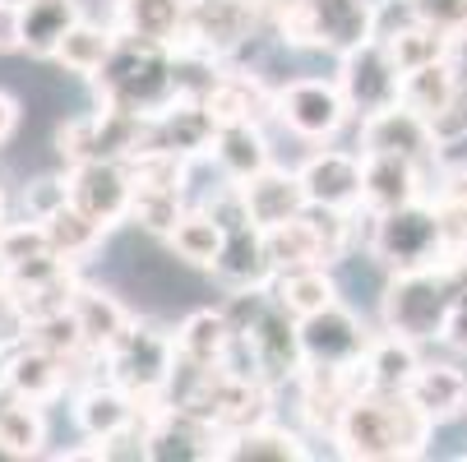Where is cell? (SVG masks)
<instances>
[{"instance_id":"603a6c76","label":"cell","mask_w":467,"mask_h":462,"mask_svg":"<svg viewBox=\"0 0 467 462\" xmlns=\"http://www.w3.org/2000/svg\"><path fill=\"white\" fill-rule=\"evenodd\" d=\"M310 19H315V42L338 56L375 37L370 0H310Z\"/></svg>"},{"instance_id":"681fc988","label":"cell","mask_w":467,"mask_h":462,"mask_svg":"<svg viewBox=\"0 0 467 462\" xmlns=\"http://www.w3.org/2000/svg\"><path fill=\"white\" fill-rule=\"evenodd\" d=\"M15 129H19V102L10 93H0V149L15 139Z\"/></svg>"},{"instance_id":"7bdbcfd3","label":"cell","mask_w":467,"mask_h":462,"mask_svg":"<svg viewBox=\"0 0 467 462\" xmlns=\"http://www.w3.org/2000/svg\"><path fill=\"white\" fill-rule=\"evenodd\" d=\"M417 10V19L453 33V37H467V0H408Z\"/></svg>"},{"instance_id":"4fadbf2b","label":"cell","mask_w":467,"mask_h":462,"mask_svg":"<svg viewBox=\"0 0 467 462\" xmlns=\"http://www.w3.org/2000/svg\"><path fill=\"white\" fill-rule=\"evenodd\" d=\"M213 139H218V120L204 102L194 98H176L171 107H162L158 116H144V149H158V153H176V158H199V153H213Z\"/></svg>"},{"instance_id":"277c9868","label":"cell","mask_w":467,"mask_h":462,"mask_svg":"<svg viewBox=\"0 0 467 462\" xmlns=\"http://www.w3.org/2000/svg\"><path fill=\"white\" fill-rule=\"evenodd\" d=\"M366 213H370V209H366ZM366 245H370L375 263H384L389 273L435 269V263L449 259V241H444L440 209L426 204V200H412V204L389 209V213H370Z\"/></svg>"},{"instance_id":"2e32d148","label":"cell","mask_w":467,"mask_h":462,"mask_svg":"<svg viewBox=\"0 0 467 462\" xmlns=\"http://www.w3.org/2000/svg\"><path fill=\"white\" fill-rule=\"evenodd\" d=\"M361 153H403V158H412L431 171L440 139H435V129L421 111L393 102L375 116H361Z\"/></svg>"},{"instance_id":"ba28073f","label":"cell","mask_w":467,"mask_h":462,"mask_svg":"<svg viewBox=\"0 0 467 462\" xmlns=\"http://www.w3.org/2000/svg\"><path fill=\"white\" fill-rule=\"evenodd\" d=\"M259 28H264V15H259L254 0H190V24H185L181 46L199 51V56H213V60H227Z\"/></svg>"},{"instance_id":"d4e9b609","label":"cell","mask_w":467,"mask_h":462,"mask_svg":"<svg viewBox=\"0 0 467 462\" xmlns=\"http://www.w3.org/2000/svg\"><path fill=\"white\" fill-rule=\"evenodd\" d=\"M75 319H79V334H84V347L102 361L120 338H125V328L135 323L130 319V310L111 296V292H102V287H84L79 282V292H75Z\"/></svg>"},{"instance_id":"f35d334b","label":"cell","mask_w":467,"mask_h":462,"mask_svg":"<svg viewBox=\"0 0 467 462\" xmlns=\"http://www.w3.org/2000/svg\"><path fill=\"white\" fill-rule=\"evenodd\" d=\"M181 218H185V190H171V185H135L130 222H140V227L153 231V236H171Z\"/></svg>"},{"instance_id":"60d3db41","label":"cell","mask_w":467,"mask_h":462,"mask_svg":"<svg viewBox=\"0 0 467 462\" xmlns=\"http://www.w3.org/2000/svg\"><path fill=\"white\" fill-rule=\"evenodd\" d=\"M37 254H51V236L42 222H10L5 236H0V269H15V263H28Z\"/></svg>"},{"instance_id":"1f68e13d","label":"cell","mask_w":467,"mask_h":462,"mask_svg":"<svg viewBox=\"0 0 467 462\" xmlns=\"http://www.w3.org/2000/svg\"><path fill=\"white\" fill-rule=\"evenodd\" d=\"M223 457H232V462H301L306 444H301V435L264 421V426H250L241 435H227Z\"/></svg>"},{"instance_id":"44dd1931","label":"cell","mask_w":467,"mask_h":462,"mask_svg":"<svg viewBox=\"0 0 467 462\" xmlns=\"http://www.w3.org/2000/svg\"><path fill=\"white\" fill-rule=\"evenodd\" d=\"M204 107L213 111L218 125H236V120L264 125L269 116H278V93L264 84L259 75H250V70H227V65H223V75H218L213 93L204 98Z\"/></svg>"},{"instance_id":"83f0119b","label":"cell","mask_w":467,"mask_h":462,"mask_svg":"<svg viewBox=\"0 0 467 462\" xmlns=\"http://www.w3.org/2000/svg\"><path fill=\"white\" fill-rule=\"evenodd\" d=\"M0 444L10 448V457H37L47 444L42 403L19 398L10 384H0Z\"/></svg>"},{"instance_id":"7402d4cb","label":"cell","mask_w":467,"mask_h":462,"mask_svg":"<svg viewBox=\"0 0 467 462\" xmlns=\"http://www.w3.org/2000/svg\"><path fill=\"white\" fill-rule=\"evenodd\" d=\"M185 24H190V0H111V28L125 37L181 46Z\"/></svg>"},{"instance_id":"8fae6325","label":"cell","mask_w":467,"mask_h":462,"mask_svg":"<svg viewBox=\"0 0 467 462\" xmlns=\"http://www.w3.org/2000/svg\"><path fill=\"white\" fill-rule=\"evenodd\" d=\"M70 204L84 209L98 227H116L130 218V204H135V176H130V162H75L70 167Z\"/></svg>"},{"instance_id":"e0dca14e","label":"cell","mask_w":467,"mask_h":462,"mask_svg":"<svg viewBox=\"0 0 467 462\" xmlns=\"http://www.w3.org/2000/svg\"><path fill=\"white\" fill-rule=\"evenodd\" d=\"M236 185H241V200H245L250 222L264 227V231L278 227V222H292V218H301L310 209L301 176L283 171V167H264V171H254V176H245Z\"/></svg>"},{"instance_id":"9a60e30c","label":"cell","mask_w":467,"mask_h":462,"mask_svg":"<svg viewBox=\"0 0 467 462\" xmlns=\"http://www.w3.org/2000/svg\"><path fill=\"white\" fill-rule=\"evenodd\" d=\"M301 185H306V200L324 204V209H361V194H366V153H348V149H319L301 162Z\"/></svg>"},{"instance_id":"ab89813d","label":"cell","mask_w":467,"mask_h":462,"mask_svg":"<svg viewBox=\"0 0 467 462\" xmlns=\"http://www.w3.org/2000/svg\"><path fill=\"white\" fill-rule=\"evenodd\" d=\"M28 343H37V347H47V352L65 356V361H98V356L84 347V334H79L75 310H56V314H47V319H33V323H28Z\"/></svg>"},{"instance_id":"cb8c5ba5","label":"cell","mask_w":467,"mask_h":462,"mask_svg":"<svg viewBox=\"0 0 467 462\" xmlns=\"http://www.w3.org/2000/svg\"><path fill=\"white\" fill-rule=\"evenodd\" d=\"M408 398L431 416V426L458 421L467 412V375L444 361H421V370L408 384Z\"/></svg>"},{"instance_id":"7a4b0ae2","label":"cell","mask_w":467,"mask_h":462,"mask_svg":"<svg viewBox=\"0 0 467 462\" xmlns=\"http://www.w3.org/2000/svg\"><path fill=\"white\" fill-rule=\"evenodd\" d=\"M426 439H431V416L408 393H384V388H366L361 398H352L338 430H333V444L343 457H366V462L421 457Z\"/></svg>"},{"instance_id":"f6af8a7d","label":"cell","mask_w":467,"mask_h":462,"mask_svg":"<svg viewBox=\"0 0 467 462\" xmlns=\"http://www.w3.org/2000/svg\"><path fill=\"white\" fill-rule=\"evenodd\" d=\"M28 338V314H24V305L15 301V292H10V282L0 278V347H19Z\"/></svg>"},{"instance_id":"9c48e42d","label":"cell","mask_w":467,"mask_h":462,"mask_svg":"<svg viewBox=\"0 0 467 462\" xmlns=\"http://www.w3.org/2000/svg\"><path fill=\"white\" fill-rule=\"evenodd\" d=\"M338 88H343V98L357 116H375V111H384L403 98V70H398L393 51L379 37H370V42L343 51Z\"/></svg>"},{"instance_id":"ac0fdd59","label":"cell","mask_w":467,"mask_h":462,"mask_svg":"<svg viewBox=\"0 0 467 462\" xmlns=\"http://www.w3.org/2000/svg\"><path fill=\"white\" fill-rule=\"evenodd\" d=\"M70 370H75V361H65V356H56V352H47V347H37V343H19V347H10V361H5V384L19 393V398H28V403H56L65 388H70Z\"/></svg>"},{"instance_id":"d6986e66","label":"cell","mask_w":467,"mask_h":462,"mask_svg":"<svg viewBox=\"0 0 467 462\" xmlns=\"http://www.w3.org/2000/svg\"><path fill=\"white\" fill-rule=\"evenodd\" d=\"M149 407L135 398V393H125L116 379H93L79 398H75V421L79 430L93 439V444H107L111 435L130 430Z\"/></svg>"},{"instance_id":"5b68a950","label":"cell","mask_w":467,"mask_h":462,"mask_svg":"<svg viewBox=\"0 0 467 462\" xmlns=\"http://www.w3.org/2000/svg\"><path fill=\"white\" fill-rule=\"evenodd\" d=\"M453 305H458V296H453L449 269L435 263V269L393 273V282L384 287L379 314H384V328H393V334H403L412 343H435V338H444Z\"/></svg>"},{"instance_id":"5bb4252c","label":"cell","mask_w":467,"mask_h":462,"mask_svg":"<svg viewBox=\"0 0 467 462\" xmlns=\"http://www.w3.org/2000/svg\"><path fill=\"white\" fill-rule=\"evenodd\" d=\"M348 98L338 84L328 79H292L278 93V120L301 139H328L338 135V125L348 120Z\"/></svg>"},{"instance_id":"7c38bea8","label":"cell","mask_w":467,"mask_h":462,"mask_svg":"<svg viewBox=\"0 0 467 462\" xmlns=\"http://www.w3.org/2000/svg\"><path fill=\"white\" fill-rule=\"evenodd\" d=\"M370 343L375 338L366 334V323L338 301L301 319L306 365H357V361H366Z\"/></svg>"},{"instance_id":"e575fe53","label":"cell","mask_w":467,"mask_h":462,"mask_svg":"<svg viewBox=\"0 0 467 462\" xmlns=\"http://www.w3.org/2000/svg\"><path fill=\"white\" fill-rule=\"evenodd\" d=\"M458 84H462V70L453 60H435V65H421V70H408L403 75V107H412V111H421L426 120H435L444 107H449V98L458 93Z\"/></svg>"},{"instance_id":"f546056e","label":"cell","mask_w":467,"mask_h":462,"mask_svg":"<svg viewBox=\"0 0 467 462\" xmlns=\"http://www.w3.org/2000/svg\"><path fill=\"white\" fill-rule=\"evenodd\" d=\"M366 370H370V388H384V393H408L412 375L421 370L417 343L389 328L384 338H375V343H370V352H366Z\"/></svg>"},{"instance_id":"6da1fadb","label":"cell","mask_w":467,"mask_h":462,"mask_svg":"<svg viewBox=\"0 0 467 462\" xmlns=\"http://www.w3.org/2000/svg\"><path fill=\"white\" fill-rule=\"evenodd\" d=\"M223 310L232 319L227 365L236 375L264 379L269 388L301 379V370H306L301 319L274 296V287H236V296Z\"/></svg>"},{"instance_id":"f1b7e54d","label":"cell","mask_w":467,"mask_h":462,"mask_svg":"<svg viewBox=\"0 0 467 462\" xmlns=\"http://www.w3.org/2000/svg\"><path fill=\"white\" fill-rule=\"evenodd\" d=\"M213 158L218 167L232 176V180H245L269 162V139H264V129L254 120H236V125H218V139H213Z\"/></svg>"},{"instance_id":"b9f144b4","label":"cell","mask_w":467,"mask_h":462,"mask_svg":"<svg viewBox=\"0 0 467 462\" xmlns=\"http://www.w3.org/2000/svg\"><path fill=\"white\" fill-rule=\"evenodd\" d=\"M60 204H70V180L47 176V180H33V185L24 190V209H28L33 222H47Z\"/></svg>"},{"instance_id":"484cf974","label":"cell","mask_w":467,"mask_h":462,"mask_svg":"<svg viewBox=\"0 0 467 462\" xmlns=\"http://www.w3.org/2000/svg\"><path fill=\"white\" fill-rule=\"evenodd\" d=\"M19 19H24V51L37 60H56L65 33L84 19V10L79 0H19Z\"/></svg>"},{"instance_id":"d590c367","label":"cell","mask_w":467,"mask_h":462,"mask_svg":"<svg viewBox=\"0 0 467 462\" xmlns=\"http://www.w3.org/2000/svg\"><path fill=\"white\" fill-rule=\"evenodd\" d=\"M116 42H120V33H116V28H102V24H88V19H79L70 33H65V42H60L56 60H60L70 75H84V79H93V75L102 70V65H107V56L116 51Z\"/></svg>"},{"instance_id":"836d02e7","label":"cell","mask_w":467,"mask_h":462,"mask_svg":"<svg viewBox=\"0 0 467 462\" xmlns=\"http://www.w3.org/2000/svg\"><path fill=\"white\" fill-rule=\"evenodd\" d=\"M264 236H269V259H274L278 273H287V269H315V263H324V269H328L310 213H301V218H292V222H278V227H269ZM278 273H274V278H278Z\"/></svg>"},{"instance_id":"8d00e7d4","label":"cell","mask_w":467,"mask_h":462,"mask_svg":"<svg viewBox=\"0 0 467 462\" xmlns=\"http://www.w3.org/2000/svg\"><path fill=\"white\" fill-rule=\"evenodd\" d=\"M269 287H274V296H278L296 319H306V314H315V310H324V305L338 301V282L328 278L324 263H315V269H287V273H278Z\"/></svg>"},{"instance_id":"d6a6232c","label":"cell","mask_w":467,"mask_h":462,"mask_svg":"<svg viewBox=\"0 0 467 462\" xmlns=\"http://www.w3.org/2000/svg\"><path fill=\"white\" fill-rule=\"evenodd\" d=\"M171 241V250L185 259V263H194V269H218V259H223V241H227V231H223V222L209 213V209H185V218L176 222V231L167 236Z\"/></svg>"},{"instance_id":"4dcf8cb0","label":"cell","mask_w":467,"mask_h":462,"mask_svg":"<svg viewBox=\"0 0 467 462\" xmlns=\"http://www.w3.org/2000/svg\"><path fill=\"white\" fill-rule=\"evenodd\" d=\"M453 33H444V28H435V24H426V19H408L398 33H389L384 37V46L393 51V60H398V70H421V65H435V60H453Z\"/></svg>"},{"instance_id":"7dc6e473","label":"cell","mask_w":467,"mask_h":462,"mask_svg":"<svg viewBox=\"0 0 467 462\" xmlns=\"http://www.w3.org/2000/svg\"><path fill=\"white\" fill-rule=\"evenodd\" d=\"M440 204H453V209H467V167H449L440 176V190H435Z\"/></svg>"},{"instance_id":"bcb514c9","label":"cell","mask_w":467,"mask_h":462,"mask_svg":"<svg viewBox=\"0 0 467 462\" xmlns=\"http://www.w3.org/2000/svg\"><path fill=\"white\" fill-rule=\"evenodd\" d=\"M0 51H24V19H19V0H0Z\"/></svg>"},{"instance_id":"8992f818","label":"cell","mask_w":467,"mask_h":462,"mask_svg":"<svg viewBox=\"0 0 467 462\" xmlns=\"http://www.w3.org/2000/svg\"><path fill=\"white\" fill-rule=\"evenodd\" d=\"M107 379H116L125 393H135L144 407H158L167 398V384L176 375V334H162L158 323H130L125 338L102 356Z\"/></svg>"},{"instance_id":"30bf717a","label":"cell","mask_w":467,"mask_h":462,"mask_svg":"<svg viewBox=\"0 0 467 462\" xmlns=\"http://www.w3.org/2000/svg\"><path fill=\"white\" fill-rule=\"evenodd\" d=\"M227 435L199 412L158 403L149 407V457L153 462H204V457H223Z\"/></svg>"},{"instance_id":"3957f363","label":"cell","mask_w":467,"mask_h":462,"mask_svg":"<svg viewBox=\"0 0 467 462\" xmlns=\"http://www.w3.org/2000/svg\"><path fill=\"white\" fill-rule=\"evenodd\" d=\"M93 88H98L102 107H120V111H135V116H158L162 107H171L181 98V88H176V46L120 33L116 51L93 75Z\"/></svg>"},{"instance_id":"74e56055","label":"cell","mask_w":467,"mask_h":462,"mask_svg":"<svg viewBox=\"0 0 467 462\" xmlns=\"http://www.w3.org/2000/svg\"><path fill=\"white\" fill-rule=\"evenodd\" d=\"M47 236H51V250L60 254V259H70V263H79L84 254H93L98 250V241L107 236V227H98L84 209H75V204H60L47 222Z\"/></svg>"},{"instance_id":"f907efd6","label":"cell","mask_w":467,"mask_h":462,"mask_svg":"<svg viewBox=\"0 0 467 462\" xmlns=\"http://www.w3.org/2000/svg\"><path fill=\"white\" fill-rule=\"evenodd\" d=\"M444 269H449L453 296H458V301H467V250H462V254H449V259H444Z\"/></svg>"},{"instance_id":"ffe728a7","label":"cell","mask_w":467,"mask_h":462,"mask_svg":"<svg viewBox=\"0 0 467 462\" xmlns=\"http://www.w3.org/2000/svg\"><path fill=\"white\" fill-rule=\"evenodd\" d=\"M426 190V167L403 158V153H366V194H361V209L370 213H389V209H403L412 200H421Z\"/></svg>"},{"instance_id":"816d5d0a","label":"cell","mask_w":467,"mask_h":462,"mask_svg":"<svg viewBox=\"0 0 467 462\" xmlns=\"http://www.w3.org/2000/svg\"><path fill=\"white\" fill-rule=\"evenodd\" d=\"M5 227H10V200H5V190H0V236H5Z\"/></svg>"},{"instance_id":"c3c4849f","label":"cell","mask_w":467,"mask_h":462,"mask_svg":"<svg viewBox=\"0 0 467 462\" xmlns=\"http://www.w3.org/2000/svg\"><path fill=\"white\" fill-rule=\"evenodd\" d=\"M444 343H449L453 352H462V356H467V301H458V305H453L449 328H444Z\"/></svg>"},{"instance_id":"52a82bcc","label":"cell","mask_w":467,"mask_h":462,"mask_svg":"<svg viewBox=\"0 0 467 462\" xmlns=\"http://www.w3.org/2000/svg\"><path fill=\"white\" fill-rule=\"evenodd\" d=\"M144 144V116L120 111V107H98L88 116H75L60 125L56 149L65 162H130Z\"/></svg>"},{"instance_id":"4316f807","label":"cell","mask_w":467,"mask_h":462,"mask_svg":"<svg viewBox=\"0 0 467 462\" xmlns=\"http://www.w3.org/2000/svg\"><path fill=\"white\" fill-rule=\"evenodd\" d=\"M227 352H232L227 310H194L176 328V356L190 365H227Z\"/></svg>"},{"instance_id":"ee69618b","label":"cell","mask_w":467,"mask_h":462,"mask_svg":"<svg viewBox=\"0 0 467 462\" xmlns=\"http://www.w3.org/2000/svg\"><path fill=\"white\" fill-rule=\"evenodd\" d=\"M431 129H435L440 149H444V144H458V139H467V75H462L458 93L449 98V107H444V111L431 120Z\"/></svg>"}]
</instances>
